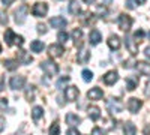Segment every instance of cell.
I'll use <instances>...</instances> for the list:
<instances>
[{"mask_svg":"<svg viewBox=\"0 0 150 135\" xmlns=\"http://www.w3.org/2000/svg\"><path fill=\"white\" fill-rule=\"evenodd\" d=\"M5 41H6L8 45H14V44H17V45L21 47V45L24 44V38H23V36L15 35L14 30H11V29H8V30L5 32Z\"/></svg>","mask_w":150,"mask_h":135,"instance_id":"cell-1","label":"cell"},{"mask_svg":"<svg viewBox=\"0 0 150 135\" xmlns=\"http://www.w3.org/2000/svg\"><path fill=\"white\" fill-rule=\"evenodd\" d=\"M41 68H42V71L47 74L48 77H54V75H57V74H59V66L54 62H51V60L42 62L41 63Z\"/></svg>","mask_w":150,"mask_h":135,"instance_id":"cell-2","label":"cell"},{"mask_svg":"<svg viewBox=\"0 0 150 135\" xmlns=\"http://www.w3.org/2000/svg\"><path fill=\"white\" fill-rule=\"evenodd\" d=\"M47 12H48V5L44 3V2L36 3V5H33V8H32V14H33L35 17H45Z\"/></svg>","mask_w":150,"mask_h":135,"instance_id":"cell-3","label":"cell"},{"mask_svg":"<svg viewBox=\"0 0 150 135\" xmlns=\"http://www.w3.org/2000/svg\"><path fill=\"white\" fill-rule=\"evenodd\" d=\"M119 29L120 30H123V32H128L129 29H131V26H132V18L129 17V15H126V14H122L120 17H119Z\"/></svg>","mask_w":150,"mask_h":135,"instance_id":"cell-4","label":"cell"},{"mask_svg":"<svg viewBox=\"0 0 150 135\" xmlns=\"http://www.w3.org/2000/svg\"><path fill=\"white\" fill-rule=\"evenodd\" d=\"M29 12V6L27 5H21L17 11H15V21L18 24H23L24 21H26V15Z\"/></svg>","mask_w":150,"mask_h":135,"instance_id":"cell-5","label":"cell"},{"mask_svg":"<svg viewBox=\"0 0 150 135\" xmlns=\"http://www.w3.org/2000/svg\"><path fill=\"white\" fill-rule=\"evenodd\" d=\"M24 83H26V77H23V75H15V77L11 78L9 86H11V89L18 90V89H23Z\"/></svg>","mask_w":150,"mask_h":135,"instance_id":"cell-6","label":"cell"},{"mask_svg":"<svg viewBox=\"0 0 150 135\" xmlns=\"http://www.w3.org/2000/svg\"><path fill=\"white\" fill-rule=\"evenodd\" d=\"M107 107H108V110H110V113H112V114L120 113L122 110H123V104H122L120 101H117V99H110V101L107 102Z\"/></svg>","mask_w":150,"mask_h":135,"instance_id":"cell-7","label":"cell"},{"mask_svg":"<svg viewBox=\"0 0 150 135\" xmlns=\"http://www.w3.org/2000/svg\"><path fill=\"white\" fill-rule=\"evenodd\" d=\"M104 83L107 84V86H112L114 83H117V80H119V74H117V71H110V72H107L105 75H104Z\"/></svg>","mask_w":150,"mask_h":135,"instance_id":"cell-8","label":"cell"},{"mask_svg":"<svg viewBox=\"0 0 150 135\" xmlns=\"http://www.w3.org/2000/svg\"><path fill=\"white\" fill-rule=\"evenodd\" d=\"M63 53H65L63 47L59 45V44H51V45L48 47V54L51 56V57H60Z\"/></svg>","mask_w":150,"mask_h":135,"instance_id":"cell-9","label":"cell"},{"mask_svg":"<svg viewBox=\"0 0 150 135\" xmlns=\"http://www.w3.org/2000/svg\"><path fill=\"white\" fill-rule=\"evenodd\" d=\"M78 95H80V90L75 87V86H71V87H68L66 92H65L66 101H69V102H74V101L78 98Z\"/></svg>","mask_w":150,"mask_h":135,"instance_id":"cell-10","label":"cell"},{"mask_svg":"<svg viewBox=\"0 0 150 135\" xmlns=\"http://www.w3.org/2000/svg\"><path fill=\"white\" fill-rule=\"evenodd\" d=\"M143 107V102L140 99H137V98H131L128 101V110L131 113H138V110Z\"/></svg>","mask_w":150,"mask_h":135,"instance_id":"cell-11","label":"cell"},{"mask_svg":"<svg viewBox=\"0 0 150 135\" xmlns=\"http://www.w3.org/2000/svg\"><path fill=\"white\" fill-rule=\"evenodd\" d=\"M50 24H51L54 29H65L66 24H68V21H66L63 17H54V18L50 20Z\"/></svg>","mask_w":150,"mask_h":135,"instance_id":"cell-12","label":"cell"},{"mask_svg":"<svg viewBox=\"0 0 150 135\" xmlns=\"http://www.w3.org/2000/svg\"><path fill=\"white\" fill-rule=\"evenodd\" d=\"M102 96H104V92L99 87H93V89L89 90V93H87V98L92 99V101H98V99H101Z\"/></svg>","mask_w":150,"mask_h":135,"instance_id":"cell-13","label":"cell"},{"mask_svg":"<svg viewBox=\"0 0 150 135\" xmlns=\"http://www.w3.org/2000/svg\"><path fill=\"white\" fill-rule=\"evenodd\" d=\"M17 57H18V62L20 63H23V65H29L30 62H32V56L29 54V53H26V51H23V50H20L18 53H17Z\"/></svg>","mask_w":150,"mask_h":135,"instance_id":"cell-14","label":"cell"},{"mask_svg":"<svg viewBox=\"0 0 150 135\" xmlns=\"http://www.w3.org/2000/svg\"><path fill=\"white\" fill-rule=\"evenodd\" d=\"M120 45H122V42H120V38L117 35H111L108 38V47L111 48V50H119Z\"/></svg>","mask_w":150,"mask_h":135,"instance_id":"cell-15","label":"cell"},{"mask_svg":"<svg viewBox=\"0 0 150 135\" xmlns=\"http://www.w3.org/2000/svg\"><path fill=\"white\" fill-rule=\"evenodd\" d=\"M89 39H90V44L92 45H98L99 42L102 41V35H101V32H99V30L93 29L90 32V35H89Z\"/></svg>","mask_w":150,"mask_h":135,"instance_id":"cell-16","label":"cell"},{"mask_svg":"<svg viewBox=\"0 0 150 135\" xmlns=\"http://www.w3.org/2000/svg\"><path fill=\"white\" fill-rule=\"evenodd\" d=\"M126 47H128V50H129V53L132 54V56H135L137 53H138V45L135 44V41L131 38V36H126Z\"/></svg>","mask_w":150,"mask_h":135,"instance_id":"cell-17","label":"cell"},{"mask_svg":"<svg viewBox=\"0 0 150 135\" xmlns=\"http://www.w3.org/2000/svg\"><path fill=\"white\" fill-rule=\"evenodd\" d=\"M72 38H74L75 45H77V47H81V45H83V42H81V38H83V32H81V29H74V32H72Z\"/></svg>","mask_w":150,"mask_h":135,"instance_id":"cell-18","label":"cell"},{"mask_svg":"<svg viewBox=\"0 0 150 135\" xmlns=\"http://www.w3.org/2000/svg\"><path fill=\"white\" fill-rule=\"evenodd\" d=\"M81 122V119L77 116V114H74V113H69V114H66V123L68 125H71V126H75V125H78Z\"/></svg>","mask_w":150,"mask_h":135,"instance_id":"cell-19","label":"cell"},{"mask_svg":"<svg viewBox=\"0 0 150 135\" xmlns=\"http://www.w3.org/2000/svg\"><path fill=\"white\" fill-rule=\"evenodd\" d=\"M137 69H138L143 75H150V65L146 62H137Z\"/></svg>","mask_w":150,"mask_h":135,"instance_id":"cell-20","label":"cell"},{"mask_svg":"<svg viewBox=\"0 0 150 135\" xmlns=\"http://www.w3.org/2000/svg\"><path fill=\"white\" fill-rule=\"evenodd\" d=\"M89 59H90V51H87V50H81L78 53V63L84 65L89 62Z\"/></svg>","mask_w":150,"mask_h":135,"instance_id":"cell-21","label":"cell"},{"mask_svg":"<svg viewBox=\"0 0 150 135\" xmlns=\"http://www.w3.org/2000/svg\"><path fill=\"white\" fill-rule=\"evenodd\" d=\"M80 11H81L80 3L77 2V0H72V2L69 3V12H71L72 15H78V14H80Z\"/></svg>","mask_w":150,"mask_h":135,"instance_id":"cell-22","label":"cell"},{"mask_svg":"<svg viewBox=\"0 0 150 135\" xmlns=\"http://www.w3.org/2000/svg\"><path fill=\"white\" fill-rule=\"evenodd\" d=\"M30 50H32L33 53H41V51L44 50V42H42V41H33V42L30 44Z\"/></svg>","mask_w":150,"mask_h":135,"instance_id":"cell-23","label":"cell"},{"mask_svg":"<svg viewBox=\"0 0 150 135\" xmlns=\"http://www.w3.org/2000/svg\"><path fill=\"white\" fill-rule=\"evenodd\" d=\"M89 117L92 120H98L99 117H101V110H99L98 107H90L89 108Z\"/></svg>","mask_w":150,"mask_h":135,"instance_id":"cell-24","label":"cell"},{"mask_svg":"<svg viewBox=\"0 0 150 135\" xmlns=\"http://www.w3.org/2000/svg\"><path fill=\"white\" fill-rule=\"evenodd\" d=\"M123 132H125V135H135V132H137L135 125H134V123H131V122H128V123H125Z\"/></svg>","mask_w":150,"mask_h":135,"instance_id":"cell-25","label":"cell"},{"mask_svg":"<svg viewBox=\"0 0 150 135\" xmlns=\"http://www.w3.org/2000/svg\"><path fill=\"white\" fill-rule=\"evenodd\" d=\"M42 114H44L42 107H35V108L32 110V117H33V120H35V122L39 120V119L42 117Z\"/></svg>","mask_w":150,"mask_h":135,"instance_id":"cell-26","label":"cell"},{"mask_svg":"<svg viewBox=\"0 0 150 135\" xmlns=\"http://www.w3.org/2000/svg\"><path fill=\"white\" fill-rule=\"evenodd\" d=\"M137 84H138V80H137L135 77H128L126 78V89L128 90H135Z\"/></svg>","mask_w":150,"mask_h":135,"instance_id":"cell-27","label":"cell"},{"mask_svg":"<svg viewBox=\"0 0 150 135\" xmlns=\"http://www.w3.org/2000/svg\"><path fill=\"white\" fill-rule=\"evenodd\" d=\"M35 93H36V89L33 87V86H29V87L26 89V99L27 101H33L35 99Z\"/></svg>","mask_w":150,"mask_h":135,"instance_id":"cell-28","label":"cell"},{"mask_svg":"<svg viewBox=\"0 0 150 135\" xmlns=\"http://www.w3.org/2000/svg\"><path fill=\"white\" fill-rule=\"evenodd\" d=\"M5 68L8 71H14L18 68V62H15V60H5Z\"/></svg>","mask_w":150,"mask_h":135,"instance_id":"cell-29","label":"cell"},{"mask_svg":"<svg viewBox=\"0 0 150 135\" xmlns=\"http://www.w3.org/2000/svg\"><path fill=\"white\" fill-rule=\"evenodd\" d=\"M69 80H71L69 77H62L60 80H57V83H56V87H57V89H63L65 86L69 83Z\"/></svg>","mask_w":150,"mask_h":135,"instance_id":"cell-30","label":"cell"},{"mask_svg":"<svg viewBox=\"0 0 150 135\" xmlns=\"http://www.w3.org/2000/svg\"><path fill=\"white\" fill-rule=\"evenodd\" d=\"M81 75H83V80H84V81H87V83L93 80V72H92V71H89V69H84Z\"/></svg>","mask_w":150,"mask_h":135,"instance_id":"cell-31","label":"cell"},{"mask_svg":"<svg viewBox=\"0 0 150 135\" xmlns=\"http://www.w3.org/2000/svg\"><path fill=\"white\" fill-rule=\"evenodd\" d=\"M59 134H60V126L57 122H54L51 125V128H50V135H59Z\"/></svg>","mask_w":150,"mask_h":135,"instance_id":"cell-32","label":"cell"},{"mask_svg":"<svg viewBox=\"0 0 150 135\" xmlns=\"http://www.w3.org/2000/svg\"><path fill=\"white\" fill-rule=\"evenodd\" d=\"M68 38H69V35H68L66 32H60V33L57 35V39H59L60 44H65V42L68 41Z\"/></svg>","mask_w":150,"mask_h":135,"instance_id":"cell-33","label":"cell"},{"mask_svg":"<svg viewBox=\"0 0 150 135\" xmlns=\"http://www.w3.org/2000/svg\"><path fill=\"white\" fill-rule=\"evenodd\" d=\"M0 24H8V15L3 9H0Z\"/></svg>","mask_w":150,"mask_h":135,"instance_id":"cell-34","label":"cell"},{"mask_svg":"<svg viewBox=\"0 0 150 135\" xmlns=\"http://www.w3.org/2000/svg\"><path fill=\"white\" fill-rule=\"evenodd\" d=\"M134 65H137L135 63V60L134 59H129V60H126V62H125V68H128V69H131V68H134Z\"/></svg>","mask_w":150,"mask_h":135,"instance_id":"cell-35","label":"cell"},{"mask_svg":"<svg viewBox=\"0 0 150 135\" xmlns=\"http://www.w3.org/2000/svg\"><path fill=\"white\" fill-rule=\"evenodd\" d=\"M134 38H135L137 41L140 42V41H141V39L144 38V32H143V30H138V32H135V35H134Z\"/></svg>","mask_w":150,"mask_h":135,"instance_id":"cell-36","label":"cell"},{"mask_svg":"<svg viewBox=\"0 0 150 135\" xmlns=\"http://www.w3.org/2000/svg\"><path fill=\"white\" fill-rule=\"evenodd\" d=\"M92 135H105V132H104L101 128H95V129L92 131Z\"/></svg>","mask_w":150,"mask_h":135,"instance_id":"cell-37","label":"cell"},{"mask_svg":"<svg viewBox=\"0 0 150 135\" xmlns=\"http://www.w3.org/2000/svg\"><path fill=\"white\" fill-rule=\"evenodd\" d=\"M135 3H137V0H128V2H126V6H128L129 9H135V6H137Z\"/></svg>","mask_w":150,"mask_h":135,"instance_id":"cell-38","label":"cell"},{"mask_svg":"<svg viewBox=\"0 0 150 135\" xmlns=\"http://www.w3.org/2000/svg\"><path fill=\"white\" fill-rule=\"evenodd\" d=\"M6 107H8V99H3V98H2V99H0V111L5 110Z\"/></svg>","mask_w":150,"mask_h":135,"instance_id":"cell-39","label":"cell"},{"mask_svg":"<svg viewBox=\"0 0 150 135\" xmlns=\"http://www.w3.org/2000/svg\"><path fill=\"white\" fill-rule=\"evenodd\" d=\"M5 128H6V120H5V117H0V132H2Z\"/></svg>","mask_w":150,"mask_h":135,"instance_id":"cell-40","label":"cell"},{"mask_svg":"<svg viewBox=\"0 0 150 135\" xmlns=\"http://www.w3.org/2000/svg\"><path fill=\"white\" fill-rule=\"evenodd\" d=\"M96 12H98L99 15H107V9L102 8V6H98V11H96Z\"/></svg>","mask_w":150,"mask_h":135,"instance_id":"cell-41","label":"cell"},{"mask_svg":"<svg viewBox=\"0 0 150 135\" xmlns=\"http://www.w3.org/2000/svg\"><path fill=\"white\" fill-rule=\"evenodd\" d=\"M38 32L39 33H47V27L44 26V24H38Z\"/></svg>","mask_w":150,"mask_h":135,"instance_id":"cell-42","label":"cell"},{"mask_svg":"<svg viewBox=\"0 0 150 135\" xmlns=\"http://www.w3.org/2000/svg\"><path fill=\"white\" fill-rule=\"evenodd\" d=\"M66 135H80V132L77 131V129H74V128H71L69 131H68V134Z\"/></svg>","mask_w":150,"mask_h":135,"instance_id":"cell-43","label":"cell"},{"mask_svg":"<svg viewBox=\"0 0 150 135\" xmlns=\"http://www.w3.org/2000/svg\"><path fill=\"white\" fill-rule=\"evenodd\" d=\"M144 135H150V125H147L144 128Z\"/></svg>","mask_w":150,"mask_h":135,"instance_id":"cell-44","label":"cell"},{"mask_svg":"<svg viewBox=\"0 0 150 135\" xmlns=\"http://www.w3.org/2000/svg\"><path fill=\"white\" fill-rule=\"evenodd\" d=\"M146 57H147V59H150V47H147V48H146Z\"/></svg>","mask_w":150,"mask_h":135,"instance_id":"cell-45","label":"cell"},{"mask_svg":"<svg viewBox=\"0 0 150 135\" xmlns=\"http://www.w3.org/2000/svg\"><path fill=\"white\" fill-rule=\"evenodd\" d=\"M2 2H3V3H5V5L8 6V5H11L12 2H14V0H2Z\"/></svg>","mask_w":150,"mask_h":135,"instance_id":"cell-46","label":"cell"},{"mask_svg":"<svg viewBox=\"0 0 150 135\" xmlns=\"http://www.w3.org/2000/svg\"><path fill=\"white\" fill-rule=\"evenodd\" d=\"M3 90V78H0V92Z\"/></svg>","mask_w":150,"mask_h":135,"instance_id":"cell-47","label":"cell"},{"mask_svg":"<svg viewBox=\"0 0 150 135\" xmlns=\"http://www.w3.org/2000/svg\"><path fill=\"white\" fill-rule=\"evenodd\" d=\"M102 2H104V5H105V6H108V5L111 3V0H102Z\"/></svg>","mask_w":150,"mask_h":135,"instance_id":"cell-48","label":"cell"},{"mask_svg":"<svg viewBox=\"0 0 150 135\" xmlns=\"http://www.w3.org/2000/svg\"><path fill=\"white\" fill-rule=\"evenodd\" d=\"M84 2H86L87 5H90V3H95V0H84Z\"/></svg>","mask_w":150,"mask_h":135,"instance_id":"cell-49","label":"cell"},{"mask_svg":"<svg viewBox=\"0 0 150 135\" xmlns=\"http://www.w3.org/2000/svg\"><path fill=\"white\" fill-rule=\"evenodd\" d=\"M147 93H150V81L147 83Z\"/></svg>","mask_w":150,"mask_h":135,"instance_id":"cell-50","label":"cell"},{"mask_svg":"<svg viewBox=\"0 0 150 135\" xmlns=\"http://www.w3.org/2000/svg\"><path fill=\"white\" fill-rule=\"evenodd\" d=\"M144 2H146V0H137V3H140V5H143Z\"/></svg>","mask_w":150,"mask_h":135,"instance_id":"cell-51","label":"cell"},{"mask_svg":"<svg viewBox=\"0 0 150 135\" xmlns=\"http://www.w3.org/2000/svg\"><path fill=\"white\" fill-rule=\"evenodd\" d=\"M149 39H150V32H149Z\"/></svg>","mask_w":150,"mask_h":135,"instance_id":"cell-52","label":"cell"},{"mask_svg":"<svg viewBox=\"0 0 150 135\" xmlns=\"http://www.w3.org/2000/svg\"><path fill=\"white\" fill-rule=\"evenodd\" d=\"M0 51H2V47H0Z\"/></svg>","mask_w":150,"mask_h":135,"instance_id":"cell-53","label":"cell"}]
</instances>
